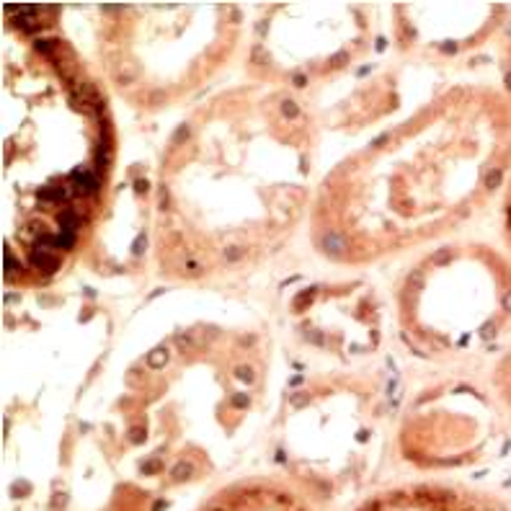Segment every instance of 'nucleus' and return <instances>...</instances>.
Wrapping results in <instances>:
<instances>
[{
  "mask_svg": "<svg viewBox=\"0 0 511 511\" xmlns=\"http://www.w3.org/2000/svg\"><path fill=\"white\" fill-rule=\"evenodd\" d=\"M367 511H496L485 506H472V503H457L447 498H434V496H418L416 501H398L395 506H372Z\"/></svg>",
  "mask_w": 511,
  "mask_h": 511,
  "instance_id": "f257e3e1",
  "label": "nucleus"
},
{
  "mask_svg": "<svg viewBox=\"0 0 511 511\" xmlns=\"http://www.w3.org/2000/svg\"><path fill=\"white\" fill-rule=\"evenodd\" d=\"M209 511H295L284 498H277V496H271V498H264L259 493H245L240 496L238 501H232V503H222V506H214Z\"/></svg>",
  "mask_w": 511,
  "mask_h": 511,
  "instance_id": "f03ea898",
  "label": "nucleus"
},
{
  "mask_svg": "<svg viewBox=\"0 0 511 511\" xmlns=\"http://www.w3.org/2000/svg\"><path fill=\"white\" fill-rule=\"evenodd\" d=\"M508 222H511V209H508Z\"/></svg>",
  "mask_w": 511,
  "mask_h": 511,
  "instance_id": "7ed1b4c3",
  "label": "nucleus"
}]
</instances>
